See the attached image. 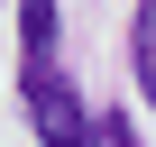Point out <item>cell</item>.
<instances>
[{
    "label": "cell",
    "mask_w": 156,
    "mask_h": 147,
    "mask_svg": "<svg viewBox=\"0 0 156 147\" xmlns=\"http://www.w3.org/2000/svg\"><path fill=\"white\" fill-rule=\"evenodd\" d=\"M129 55H138V92L156 110V0H138V28H129Z\"/></svg>",
    "instance_id": "obj_2"
},
{
    "label": "cell",
    "mask_w": 156,
    "mask_h": 147,
    "mask_svg": "<svg viewBox=\"0 0 156 147\" xmlns=\"http://www.w3.org/2000/svg\"><path fill=\"white\" fill-rule=\"evenodd\" d=\"M19 92H28L37 147H101V110H83V92L64 83V64H55V55H28Z\"/></svg>",
    "instance_id": "obj_1"
},
{
    "label": "cell",
    "mask_w": 156,
    "mask_h": 147,
    "mask_svg": "<svg viewBox=\"0 0 156 147\" xmlns=\"http://www.w3.org/2000/svg\"><path fill=\"white\" fill-rule=\"evenodd\" d=\"M19 37L28 55H55V0H19Z\"/></svg>",
    "instance_id": "obj_3"
}]
</instances>
